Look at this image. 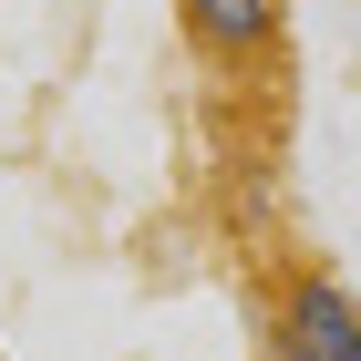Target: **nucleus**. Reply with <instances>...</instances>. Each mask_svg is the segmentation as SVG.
Returning a JSON list of instances; mask_svg holds the SVG:
<instances>
[{"label":"nucleus","mask_w":361,"mask_h":361,"mask_svg":"<svg viewBox=\"0 0 361 361\" xmlns=\"http://www.w3.org/2000/svg\"><path fill=\"white\" fill-rule=\"evenodd\" d=\"M176 31H186L217 73H258V62H279V42H289V0H176Z\"/></svg>","instance_id":"nucleus-2"},{"label":"nucleus","mask_w":361,"mask_h":361,"mask_svg":"<svg viewBox=\"0 0 361 361\" xmlns=\"http://www.w3.org/2000/svg\"><path fill=\"white\" fill-rule=\"evenodd\" d=\"M258 341H269V361H361V289L320 258H300V269L269 279Z\"/></svg>","instance_id":"nucleus-1"}]
</instances>
